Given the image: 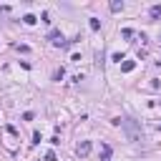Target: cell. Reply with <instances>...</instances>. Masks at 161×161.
<instances>
[{
    "instance_id": "cell-5",
    "label": "cell",
    "mask_w": 161,
    "mask_h": 161,
    "mask_svg": "<svg viewBox=\"0 0 161 161\" xmlns=\"http://www.w3.org/2000/svg\"><path fill=\"white\" fill-rule=\"evenodd\" d=\"M121 68H124V71H133V60H126V63L121 66Z\"/></svg>"
},
{
    "instance_id": "cell-1",
    "label": "cell",
    "mask_w": 161,
    "mask_h": 161,
    "mask_svg": "<svg viewBox=\"0 0 161 161\" xmlns=\"http://www.w3.org/2000/svg\"><path fill=\"white\" fill-rule=\"evenodd\" d=\"M121 124H124V126L128 128V138H131V141H138V131H136V126H133V121H131V118L121 121Z\"/></svg>"
},
{
    "instance_id": "cell-6",
    "label": "cell",
    "mask_w": 161,
    "mask_h": 161,
    "mask_svg": "<svg viewBox=\"0 0 161 161\" xmlns=\"http://www.w3.org/2000/svg\"><path fill=\"white\" fill-rule=\"evenodd\" d=\"M121 8H124V3H111V10H113V13H118Z\"/></svg>"
},
{
    "instance_id": "cell-7",
    "label": "cell",
    "mask_w": 161,
    "mask_h": 161,
    "mask_svg": "<svg viewBox=\"0 0 161 161\" xmlns=\"http://www.w3.org/2000/svg\"><path fill=\"white\" fill-rule=\"evenodd\" d=\"M46 161H55V154H53V151H48V154H46Z\"/></svg>"
},
{
    "instance_id": "cell-3",
    "label": "cell",
    "mask_w": 161,
    "mask_h": 161,
    "mask_svg": "<svg viewBox=\"0 0 161 161\" xmlns=\"http://www.w3.org/2000/svg\"><path fill=\"white\" fill-rule=\"evenodd\" d=\"M91 30H101V23H98V18H91Z\"/></svg>"
},
{
    "instance_id": "cell-4",
    "label": "cell",
    "mask_w": 161,
    "mask_h": 161,
    "mask_svg": "<svg viewBox=\"0 0 161 161\" xmlns=\"http://www.w3.org/2000/svg\"><path fill=\"white\" fill-rule=\"evenodd\" d=\"M159 15H161V5H154L151 8V18H159Z\"/></svg>"
},
{
    "instance_id": "cell-2",
    "label": "cell",
    "mask_w": 161,
    "mask_h": 161,
    "mask_svg": "<svg viewBox=\"0 0 161 161\" xmlns=\"http://www.w3.org/2000/svg\"><path fill=\"white\" fill-rule=\"evenodd\" d=\"M88 151H91V144H88V141H83V144L78 146V154H80V156H86Z\"/></svg>"
}]
</instances>
